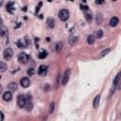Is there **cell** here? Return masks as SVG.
<instances>
[{"instance_id": "836d02e7", "label": "cell", "mask_w": 121, "mask_h": 121, "mask_svg": "<svg viewBox=\"0 0 121 121\" xmlns=\"http://www.w3.org/2000/svg\"><path fill=\"white\" fill-rule=\"evenodd\" d=\"M1 92H2V86L0 85V93H1Z\"/></svg>"}, {"instance_id": "52a82bcc", "label": "cell", "mask_w": 121, "mask_h": 121, "mask_svg": "<svg viewBox=\"0 0 121 121\" xmlns=\"http://www.w3.org/2000/svg\"><path fill=\"white\" fill-rule=\"evenodd\" d=\"M20 83L23 88H27L30 85V80L28 78H22L20 80Z\"/></svg>"}, {"instance_id": "5bb4252c", "label": "cell", "mask_w": 121, "mask_h": 121, "mask_svg": "<svg viewBox=\"0 0 121 121\" xmlns=\"http://www.w3.org/2000/svg\"><path fill=\"white\" fill-rule=\"evenodd\" d=\"M17 88H18V85L16 82H11L8 85V89L10 91H15V90H17Z\"/></svg>"}, {"instance_id": "d6a6232c", "label": "cell", "mask_w": 121, "mask_h": 121, "mask_svg": "<svg viewBox=\"0 0 121 121\" xmlns=\"http://www.w3.org/2000/svg\"><path fill=\"white\" fill-rule=\"evenodd\" d=\"M2 24H3V19H2V17L0 16V27L2 26Z\"/></svg>"}, {"instance_id": "ac0fdd59", "label": "cell", "mask_w": 121, "mask_h": 121, "mask_svg": "<svg viewBox=\"0 0 121 121\" xmlns=\"http://www.w3.org/2000/svg\"><path fill=\"white\" fill-rule=\"evenodd\" d=\"M119 80H120V77H119V74H118V75H116V77H115V78H114V80H113V88H114V89L118 87Z\"/></svg>"}, {"instance_id": "d4e9b609", "label": "cell", "mask_w": 121, "mask_h": 121, "mask_svg": "<svg viewBox=\"0 0 121 121\" xmlns=\"http://www.w3.org/2000/svg\"><path fill=\"white\" fill-rule=\"evenodd\" d=\"M97 23L98 24H101L102 23V15L100 13L98 14V16H97Z\"/></svg>"}, {"instance_id": "277c9868", "label": "cell", "mask_w": 121, "mask_h": 121, "mask_svg": "<svg viewBox=\"0 0 121 121\" xmlns=\"http://www.w3.org/2000/svg\"><path fill=\"white\" fill-rule=\"evenodd\" d=\"M59 18L62 20V21H66L68 18H69V12L67 10H61L59 12Z\"/></svg>"}, {"instance_id": "f546056e", "label": "cell", "mask_w": 121, "mask_h": 121, "mask_svg": "<svg viewBox=\"0 0 121 121\" xmlns=\"http://www.w3.org/2000/svg\"><path fill=\"white\" fill-rule=\"evenodd\" d=\"M80 9H82V11H88L89 10L88 6H83V5H80Z\"/></svg>"}, {"instance_id": "ba28073f", "label": "cell", "mask_w": 121, "mask_h": 121, "mask_svg": "<svg viewBox=\"0 0 121 121\" xmlns=\"http://www.w3.org/2000/svg\"><path fill=\"white\" fill-rule=\"evenodd\" d=\"M118 23H119V19H118L117 17L113 16V17L111 18V20H110V22H109V25H110V27H116V26L118 25Z\"/></svg>"}, {"instance_id": "7402d4cb", "label": "cell", "mask_w": 121, "mask_h": 121, "mask_svg": "<svg viewBox=\"0 0 121 121\" xmlns=\"http://www.w3.org/2000/svg\"><path fill=\"white\" fill-rule=\"evenodd\" d=\"M25 108H26V110H27V112H30V111L32 110V108H33V105H32V103L28 102V103H27V104L25 105Z\"/></svg>"}, {"instance_id": "6da1fadb", "label": "cell", "mask_w": 121, "mask_h": 121, "mask_svg": "<svg viewBox=\"0 0 121 121\" xmlns=\"http://www.w3.org/2000/svg\"><path fill=\"white\" fill-rule=\"evenodd\" d=\"M27 104V97L25 95H20L17 98V106L19 108H23L25 107V105Z\"/></svg>"}, {"instance_id": "7c38bea8", "label": "cell", "mask_w": 121, "mask_h": 121, "mask_svg": "<svg viewBox=\"0 0 121 121\" xmlns=\"http://www.w3.org/2000/svg\"><path fill=\"white\" fill-rule=\"evenodd\" d=\"M62 49V42H57L54 46V50L56 52H60Z\"/></svg>"}, {"instance_id": "4316f807", "label": "cell", "mask_w": 121, "mask_h": 121, "mask_svg": "<svg viewBox=\"0 0 121 121\" xmlns=\"http://www.w3.org/2000/svg\"><path fill=\"white\" fill-rule=\"evenodd\" d=\"M27 75H28V76H33V75H34V68H32V67L28 68V70H27Z\"/></svg>"}, {"instance_id": "2e32d148", "label": "cell", "mask_w": 121, "mask_h": 121, "mask_svg": "<svg viewBox=\"0 0 121 121\" xmlns=\"http://www.w3.org/2000/svg\"><path fill=\"white\" fill-rule=\"evenodd\" d=\"M77 42H78V37H77V36H74V35H71L70 38H69V43H70V45L74 46Z\"/></svg>"}, {"instance_id": "7a4b0ae2", "label": "cell", "mask_w": 121, "mask_h": 121, "mask_svg": "<svg viewBox=\"0 0 121 121\" xmlns=\"http://www.w3.org/2000/svg\"><path fill=\"white\" fill-rule=\"evenodd\" d=\"M12 56H13V50H12L11 47H8V48H6V49L4 50V52H3V57H4V59H5L6 61H10V60L12 58Z\"/></svg>"}, {"instance_id": "d6986e66", "label": "cell", "mask_w": 121, "mask_h": 121, "mask_svg": "<svg viewBox=\"0 0 121 121\" xmlns=\"http://www.w3.org/2000/svg\"><path fill=\"white\" fill-rule=\"evenodd\" d=\"M7 70V64L3 62H0V73H3Z\"/></svg>"}, {"instance_id": "1f68e13d", "label": "cell", "mask_w": 121, "mask_h": 121, "mask_svg": "<svg viewBox=\"0 0 121 121\" xmlns=\"http://www.w3.org/2000/svg\"><path fill=\"white\" fill-rule=\"evenodd\" d=\"M4 119V115H3V113L0 111V121H2Z\"/></svg>"}, {"instance_id": "5b68a950", "label": "cell", "mask_w": 121, "mask_h": 121, "mask_svg": "<svg viewBox=\"0 0 121 121\" xmlns=\"http://www.w3.org/2000/svg\"><path fill=\"white\" fill-rule=\"evenodd\" d=\"M70 74H71L70 69H67V70L64 72V75H63V78H62V84L63 86L67 84L68 80H69V78H70Z\"/></svg>"}, {"instance_id": "e0dca14e", "label": "cell", "mask_w": 121, "mask_h": 121, "mask_svg": "<svg viewBox=\"0 0 121 121\" xmlns=\"http://www.w3.org/2000/svg\"><path fill=\"white\" fill-rule=\"evenodd\" d=\"M47 57V52L45 51V50L41 51V52L38 54V58H39V59H41V60H44V59H46Z\"/></svg>"}, {"instance_id": "3957f363", "label": "cell", "mask_w": 121, "mask_h": 121, "mask_svg": "<svg viewBox=\"0 0 121 121\" xmlns=\"http://www.w3.org/2000/svg\"><path fill=\"white\" fill-rule=\"evenodd\" d=\"M29 58H30V57H29L27 54H26V53L22 52V53H20V54L18 55V62H19L20 63L25 64V63H27V62H28Z\"/></svg>"}, {"instance_id": "4fadbf2b", "label": "cell", "mask_w": 121, "mask_h": 121, "mask_svg": "<svg viewBox=\"0 0 121 121\" xmlns=\"http://www.w3.org/2000/svg\"><path fill=\"white\" fill-rule=\"evenodd\" d=\"M8 33H9V31H8L7 27H0V36L6 37V36H8Z\"/></svg>"}, {"instance_id": "9c48e42d", "label": "cell", "mask_w": 121, "mask_h": 121, "mask_svg": "<svg viewBox=\"0 0 121 121\" xmlns=\"http://www.w3.org/2000/svg\"><path fill=\"white\" fill-rule=\"evenodd\" d=\"M12 98V94L10 91H7V92H5V93L3 94V100H4V101H6V102L11 101Z\"/></svg>"}, {"instance_id": "83f0119b", "label": "cell", "mask_w": 121, "mask_h": 121, "mask_svg": "<svg viewBox=\"0 0 121 121\" xmlns=\"http://www.w3.org/2000/svg\"><path fill=\"white\" fill-rule=\"evenodd\" d=\"M42 5H43V3H42V2H39V5L37 6V8H36V11H35V14H38V12H39L40 9H41Z\"/></svg>"}, {"instance_id": "8992f818", "label": "cell", "mask_w": 121, "mask_h": 121, "mask_svg": "<svg viewBox=\"0 0 121 121\" xmlns=\"http://www.w3.org/2000/svg\"><path fill=\"white\" fill-rule=\"evenodd\" d=\"M47 65H40L39 66V68H38V74L40 75V76H42V77H44V76H46L47 75Z\"/></svg>"}, {"instance_id": "603a6c76", "label": "cell", "mask_w": 121, "mask_h": 121, "mask_svg": "<svg viewBox=\"0 0 121 121\" xmlns=\"http://www.w3.org/2000/svg\"><path fill=\"white\" fill-rule=\"evenodd\" d=\"M111 51V49L110 48H107V49H105V50H103L102 52H101V54L99 55V58H102V57H104L105 55H107L109 52Z\"/></svg>"}, {"instance_id": "8fae6325", "label": "cell", "mask_w": 121, "mask_h": 121, "mask_svg": "<svg viewBox=\"0 0 121 121\" xmlns=\"http://www.w3.org/2000/svg\"><path fill=\"white\" fill-rule=\"evenodd\" d=\"M47 26L48 28H53L55 27V20L51 17L47 18Z\"/></svg>"}, {"instance_id": "ffe728a7", "label": "cell", "mask_w": 121, "mask_h": 121, "mask_svg": "<svg viewBox=\"0 0 121 121\" xmlns=\"http://www.w3.org/2000/svg\"><path fill=\"white\" fill-rule=\"evenodd\" d=\"M87 43L89 45H93L95 43V37H94V35H89L87 37Z\"/></svg>"}, {"instance_id": "9a60e30c", "label": "cell", "mask_w": 121, "mask_h": 121, "mask_svg": "<svg viewBox=\"0 0 121 121\" xmlns=\"http://www.w3.org/2000/svg\"><path fill=\"white\" fill-rule=\"evenodd\" d=\"M99 102H100V95H98L96 98H95V99H94V103H93V106H94V108H98V105H99Z\"/></svg>"}, {"instance_id": "cb8c5ba5", "label": "cell", "mask_w": 121, "mask_h": 121, "mask_svg": "<svg viewBox=\"0 0 121 121\" xmlns=\"http://www.w3.org/2000/svg\"><path fill=\"white\" fill-rule=\"evenodd\" d=\"M85 18H86V20H87V22H91L92 21V19H93V17H92V14H90V13H85Z\"/></svg>"}, {"instance_id": "484cf974", "label": "cell", "mask_w": 121, "mask_h": 121, "mask_svg": "<svg viewBox=\"0 0 121 121\" xmlns=\"http://www.w3.org/2000/svg\"><path fill=\"white\" fill-rule=\"evenodd\" d=\"M102 36H103V31H102V29H98V31L97 32V37H98V39H101Z\"/></svg>"}, {"instance_id": "44dd1931", "label": "cell", "mask_w": 121, "mask_h": 121, "mask_svg": "<svg viewBox=\"0 0 121 121\" xmlns=\"http://www.w3.org/2000/svg\"><path fill=\"white\" fill-rule=\"evenodd\" d=\"M16 45H17V47H18L19 48H23V47H27V46H25V44L23 43L22 40H18V41L16 42Z\"/></svg>"}, {"instance_id": "30bf717a", "label": "cell", "mask_w": 121, "mask_h": 121, "mask_svg": "<svg viewBox=\"0 0 121 121\" xmlns=\"http://www.w3.org/2000/svg\"><path fill=\"white\" fill-rule=\"evenodd\" d=\"M15 11V7H14V3L13 2H9L7 4V12H10L11 14H12Z\"/></svg>"}, {"instance_id": "4dcf8cb0", "label": "cell", "mask_w": 121, "mask_h": 121, "mask_svg": "<svg viewBox=\"0 0 121 121\" xmlns=\"http://www.w3.org/2000/svg\"><path fill=\"white\" fill-rule=\"evenodd\" d=\"M104 1H105V0H96V3L98 5H101V4L104 3Z\"/></svg>"}, {"instance_id": "f1b7e54d", "label": "cell", "mask_w": 121, "mask_h": 121, "mask_svg": "<svg viewBox=\"0 0 121 121\" xmlns=\"http://www.w3.org/2000/svg\"><path fill=\"white\" fill-rule=\"evenodd\" d=\"M54 108H55V103H54V102H52V103L50 104V109H49V113H53Z\"/></svg>"}]
</instances>
